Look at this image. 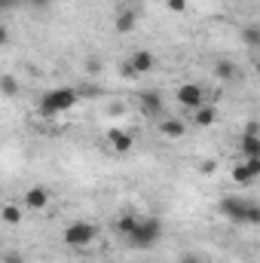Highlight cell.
Returning a JSON list of instances; mask_svg holds the SVG:
<instances>
[{
  "label": "cell",
  "instance_id": "1",
  "mask_svg": "<svg viewBox=\"0 0 260 263\" xmlns=\"http://www.w3.org/2000/svg\"><path fill=\"white\" fill-rule=\"evenodd\" d=\"M77 101H80V92H77V89H70V86L49 89V92H43V95H40V101H37V114H40L43 120H52V117H59V114L73 110V107H77Z\"/></svg>",
  "mask_w": 260,
  "mask_h": 263
},
{
  "label": "cell",
  "instance_id": "2",
  "mask_svg": "<svg viewBox=\"0 0 260 263\" xmlns=\"http://www.w3.org/2000/svg\"><path fill=\"white\" fill-rule=\"evenodd\" d=\"M159 239H162V220L159 217H138L135 230L126 236V242H129L132 248H138V251L153 248Z\"/></svg>",
  "mask_w": 260,
  "mask_h": 263
},
{
  "label": "cell",
  "instance_id": "3",
  "mask_svg": "<svg viewBox=\"0 0 260 263\" xmlns=\"http://www.w3.org/2000/svg\"><path fill=\"white\" fill-rule=\"evenodd\" d=\"M65 245L67 248H89L95 239H98V227L89 223V220H73L65 227Z\"/></svg>",
  "mask_w": 260,
  "mask_h": 263
},
{
  "label": "cell",
  "instance_id": "4",
  "mask_svg": "<svg viewBox=\"0 0 260 263\" xmlns=\"http://www.w3.org/2000/svg\"><path fill=\"white\" fill-rule=\"evenodd\" d=\"M230 175H233V181H236L239 187H251L260 178V156H251V159H245V162H236Z\"/></svg>",
  "mask_w": 260,
  "mask_h": 263
},
{
  "label": "cell",
  "instance_id": "5",
  "mask_svg": "<svg viewBox=\"0 0 260 263\" xmlns=\"http://www.w3.org/2000/svg\"><path fill=\"white\" fill-rule=\"evenodd\" d=\"M245 205H248V199H242V196H224L217 208H220V214H224L230 223L245 227Z\"/></svg>",
  "mask_w": 260,
  "mask_h": 263
},
{
  "label": "cell",
  "instance_id": "6",
  "mask_svg": "<svg viewBox=\"0 0 260 263\" xmlns=\"http://www.w3.org/2000/svg\"><path fill=\"white\" fill-rule=\"evenodd\" d=\"M175 98H178V104L187 107V110H196V107L205 104V92H202V86H196V83H184V86H178Z\"/></svg>",
  "mask_w": 260,
  "mask_h": 263
},
{
  "label": "cell",
  "instance_id": "7",
  "mask_svg": "<svg viewBox=\"0 0 260 263\" xmlns=\"http://www.w3.org/2000/svg\"><path fill=\"white\" fill-rule=\"evenodd\" d=\"M138 107H141L144 117H162V107H165L162 92H156V89H144V92H138Z\"/></svg>",
  "mask_w": 260,
  "mask_h": 263
},
{
  "label": "cell",
  "instance_id": "8",
  "mask_svg": "<svg viewBox=\"0 0 260 263\" xmlns=\"http://www.w3.org/2000/svg\"><path fill=\"white\" fill-rule=\"evenodd\" d=\"M239 150H242V156H245V159L260 156V132H257V123H248V126H245L242 138H239Z\"/></svg>",
  "mask_w": 260,
  "mask_h": 263
},
{
  "label": "cell",
  "instance_id": "9",
  "mask_svg": "<svg viewBox=\"0 0 260 263\" xmlns=\"http://www.w3.org/2000/svg\"><path fill=\"white\" fill-rule=\"evenodd\" d=\"M129 67L135 77H141V73H150L153 67H156V55L150 52V49H135L129 55Z\"/></svg>",
  "mask_w": 260,
  "mask_h": 263
},
{
  "label": "cell",
  "instance_id": "10",
  "mask_svg": "<svg viewBox=\"0 0 260 263\" xmlns=\"http://www.w3.org/2000/svg\"><path fill=\"white\" fill-rule=\"evenodd\" d=\"M49 205V190L46 187H28L25 196H22V208L28 211H43Z\"/></svg>",
  "mask_w": 260,
  "mask_h": 263
},
{
  "label": "cell",
  "instance_id": "11",
  "mask_svg": "<svg viewBox=\"0 0 260 263\" xmlns=\"http://www.w3.org/2000/svg\"><path fill=\"white\" fill-rule=\"evenodd\" d=\"M138 28V9L135 6H123L117 15H114V31L117 34H132Z\"/></svg>",
  "mask_w": 260,
  "mask_h": 263
},
{
  "label": "cell",
  "instance_id": "12",
  "mask_svg": "<svg viewBox=\"0 0 260 263\" xmlns=\"http://www.w3.org/2000/svg\"><path fill=\"white\" fill-rule=\"evenodd\" d=\"M159 132H162V138L178 141V138H184V135H187V123H184V120H178V117H162V120H159Z\"/></svg>",
  "mask_w": 260,
  "mask_h": 263
},
{
  "label": "cell",
  "instance_id": "13",
  "mask_svg": "<svg viewBox=\"0 0 260 263\" xmlns=\"http://www.w3.org/2000/svg\"><path fill=\"white\" fill-rule=\"evenodd\" d=\"M214 77L224 80V83H233V80L242 77V70H239V65H236L233 59H217V62H214Z\"/></svg>",
  "mask_w": 260,
  "mask_h": 263
},
{
  "label": "cell",
  "instance_id": "14",
  "mask_svg": "<svg viewBox=\"0 0 260 263\" xmlns=\"http://www.w3.org/2000/svg\"><path fill=\"white\" fill-rule=\"evenodd\" d=\"M107 141H110L114 153H129L132 147H135V138L126 129H110L107 132Z\"/></svg>",
  "mask_w": 260,
  "mask_h": 263
},
{
  "label": "cell",
  "instance_id": "15",
  "mask_svg": "<svg viewBox=\"0 0 260 263\" xmlns=\"http://www.w3.org/2000/svg\"><path fill=\"white\" fill-rule=\"evenodd\" d=\"M214 123H217V107L202 104V107H196L193 110V126L196 129H211Z\"/></svg>",
  "mask_w": 260,
  "mask_h": 263
},
{
  "label": "cell",
  "instance_id": "16",
  "mask_svg": "<svg viewBox=\"0 0 260 263\" xmlns=\"http://www.w3.org/2000/svg\"><path fill=\"white\" fill-rule=\"evenodd\" d=\"M0 220L9 223V227H18V223H22V205H15V202H3V205H0Z\"/></svg>",
  "mask_w": 260,
  "mask_h": 263
},
{
  "label": "cell",
  "instance_id": "17",
  "mask_svg": "<svg viewBox=\"0 0 260 263\" xmlns=\"http://www.w3.org/2000/svg\"><path fill=\"white\" fill-rule=\"evenodd\" d=\"M135 223H138V214H120V217L114 220V233L126 239L132 230H135Z\"/></svg>",
  "mask_w": 260,
  "mask_h": 263
},
{
  "label": "cell",
  "instance_id": "18",
  "mask_svg": "<svg viewBox=\"0 0 260 263\" xmlns=\"http://www.w3.org/2000/svg\"><path fill=\"white\" fill-rule=\"evenodd\" d=\"M0 92H3L6 98H15V95H18V80L9 77V73H3V77H0Z\"/></svg>",
  "mask_w": 260,
  "mask_h": 263
},
{
  "label": "cell",
  "instance_id": "19",
  "mask_svg": "<svg viewBox=\"0 0 260 263\" xmlns=\"http://www.w3.org/2000/svg\"><path fill=\"white\" fill-rule=\"evenodd\" d=\"M257 223H260V205L248 199V205H245V227H257Z\"/></svg>",
  "mask_w": 260,
  "mask_h": 263
},
{
  "label": "cell",
  "instance_id": "20",
  "mask_svg": "<svg viewBox=\"0 0 260 263\" xmlns=\"http://www.w3.org/2000/svg\"><path fill=\"white\" fill-rule=\"evenodd\" d=\"M242 40H245L248 46H260V28L257 25H248V28L242 31Z\"/></svg>",
  "mask_w": 260,
  "mask_h": 263
},
{
  "label": "cell",
  "instance_id": "21",
  "mask_svg": "<svg viewBox=\"0 0 260 263\" xmlns=\"http://www.w3.org/2000/svg\"><path fill=\"white\" fill-rule=\"evenodd\" d=\"M187 6H190V0H165V9H169V12H175V15L187 12Z\"/></svg>",
  "mask_w": 260,
  "mask_h": 263
},
{
  "label": "cell",
  "instance_id": "22",
  "mask_svg": "<svg viewBox=\"0 0 260 263\" xmlns=\"http://www.w3.org/2000/svg\"><path fill=\"white\" fill-rule=\"evenodd\" d=\"M25 0H0V12H15Z\"/></svg>",
  "mask_w": 260,
  "mask_h": 263
},
{
  "label": "cell",
  "instance_id": "23",
  "mask_svg": "<svg viewBox=\"0 0 260 263\" xmlns=\"http://www.w3.org/2000/svg\"><path fill=\"white\" fill-rule=\"evenodd\" d=\"M0 263H25V257H22L18 251H6V254L0 257Z\"/></svg>",
  "mask_w": 260,
  "mask_h": 263
},
{
  "label": "cell",
  "instance_id": "24",
  "mask_svg": "<svg viewBox=\"0 0 260 263\" xmlns=\"http://www.w3.org/2000/svg\"><path fill=\"white\" fill-rule=\"evenodd\" d=\"M199 172H202V175H214V172H217V162H214V159H205V162L199 165Z\"/></svg>",
  "mask_w": 260,
  "mask_h": 263
},
{
  "label": "cell",
  "instance_id": "25",
  "mask_svg": "<svg viewBox=\"0 0 260 263\" xmlns=\"http://www.w3.org/2000/svg\"><path fill=\"white\" fill-rule=\"evenodd\" d=\"M28 6H34V9H49L52 6V0H25Z\"/></svg>",
  "mask_w": 260,
  "mask_h": 263
},
{
  "label": "cell",
  "instance_id": "26",
  "mask_svg": "<svg viewBox=\"0 0 260 263\" xmlns=\"http://www.w3.org/2000/svg\"><path fill=\"white\" fill-rule=\"evenodd\" d=\"M6 43H9V28L0 25V46H6Z\"/></svg>",
  "mask_w": 260,
  "mask_h": 263
},
{
  "label": "cell",
  "instance_id": "27",
  "mask_svg": "<svg viewBox=\"0 0 260 263\" xmlns=\"http://www.w3.org/2000/svg\"><path fill=\"white\" fill-rule=\"evenodd\" d=\"M178 263H202V257H199V254H184Z\"/></svg>",
  "mask_w": 260,
  "mask_h": 263
},
{
  "label": "cell",
  "instance_id": "28",
  "mask_svg": "<svg viewBox=\"0 0 260 263\" xmlns=\"http://www.w3.org/2000/svg\"><path fill=\"white\" fill-rule=\"evenodd\" d=\"M98 67H101V65H98V62H95V59H92V62H86V70H92V73H95V70H98Z\"/></svg>",
  "mask_w": 260,
  "mask_h": 263
}]
</instances>
